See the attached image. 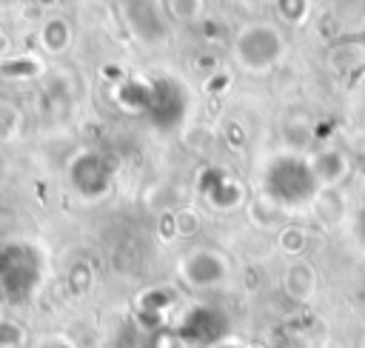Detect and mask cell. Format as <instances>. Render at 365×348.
Wrapping results in <instances>:
<instances>
[{
    "label": "cell",
    "mask_w": 365,
    "mask_h": 348,
    "mask_svg": "<svg viewBox=\"0 0 365 348\" xmlns=\"http://www.w3.org/2000/svg\"><path fill=\"white\" fill-rule=\"evenodd\" d=\"M285 288L294 300H311L314 288H317V274L308 262H294L285 271Z\"/></svg>",
    "instance_id": "6da1fadb"
}]
</instances>
